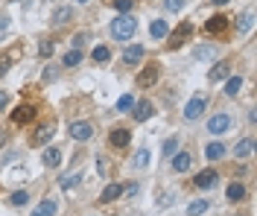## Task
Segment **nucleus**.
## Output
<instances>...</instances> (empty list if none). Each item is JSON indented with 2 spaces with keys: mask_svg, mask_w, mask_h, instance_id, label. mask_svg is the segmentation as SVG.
Returning a JSON list of instances; mask_svg holds the SVG:
<instances>
[{
  "mask_svg": "<svg viewBox=\"0 0 257 216\" xmlns=\"http://www.w3.org/2000/svg\"><path fill=\"white\" fill-rule=\"evenodd\" d=\"M225 26H228V18L225 15H217V18H211L208 23H205V29L214 35V32H225Z\"/></svg>",
  "mask_w": 257,
  "mask_h": 216,
  "instance_id": "2eb2a0df",
  "label": "nucleus"
},
{
  "mask_svg": "<svg viewBox=\"0 0 257 216\" xmlns=\"http://www.w3.org/2000/svg\"><path fill=\"white\" fill-rule=\"evenodd\" d=\"M149 32H152V38H164V35L170 32V29H167V20H152Z\"/></svg>",
  "mask_w": 257,
  "mask_h": 216,
  "instance_id": "a878e982",
  "label": "nucleus"
},
{
  "mask_svg": "<svg viewBox=\"0 0 257 216\" xmlns=\"http://www.w3.org/2000/svg\"><path fill=\"white\" fill-rule=\"evenodd\" d=\"M82 61V53L79 50H70L67 56H64V67H73V64H79Z\"/></svg>",
  "mask_w": 257,
  "mask_h": 216,
  "instance_id": "7c9ffc66",
  "label": "nucleus"
},
{
  "mask_svg": "<svg viewBox=\"0 0 257 216\" xmlns=\"http://www.w3.org/2000/svg\"><path fill=\"white\" fill-rule=\"evenodd\" d=\"M79 3H88V0H79Z\"/></svg>",
  "mask_w": 257,
  "mask_h": 216,
  "instance_id": "37998d69",
  "label": "nucleus"
},
{
  "mask_svg": "<svg viewBox=\"0 0 257 216\" xmlns=\"http://www.w3.org/2000/svg\"><path fill=\"white\" fill-rule=\"evenodd\" d=\"M29 202V193L26 190H15L12 196H9V205H15V208H20V205H26Z\"/></svg>",
  "mask_w": 257,
  "mask_h": 216,
  "instance_id": "c85d7f7f",
  "label": "nucleus"
},
{
  "mask_svg": "<svg viewBox=\"0 0 257 216\" xmlns=\"http://www.w3.org/2000/svg\"><path fill=\"white\" fill-rule=\"evenodd\" d=\"M111 6H114L117 12H129V9H132V0H111Z\"/></svg>",
  "mask_w": 257,
  "mask_h": 216,
  "instance_id": "c9c22d12",
  "label": "nucleus"
},
{
  "mask_svg": "<svg viewBox=\"0 0 257 216\" xmlns=\"http://www.w3.org/2000/svg\"><path fill=\"white\" fill-rule=\"evenodd\" d=\"M15 3H18V0H15Z\"/></svg>",
  "mask_w": 257,
  "mask_h": 216,
  "instance_id": "c03bdc74",
  "label": "nucleus"
},
{
  "mask_svg": "<svg viewBox=\"0 0 257 216\" xmlns=\"http://www.w3.org/2000/svg\"><path fill=\"white\" fill-rule=\"evenodd\" d=\"M252 23H255V15H252V12H246V15L240 18V29H243V32H249V29H252Z\"/></svg>",
  "mask_w": 257,
  "mask_h": 216,
  "instance_id": "473e14b6",
  "label": "nucleus"
},
{
  "mask_svg": "<svg viewBox=\"0 0 257 216\" xmlns=\"http://www.w3.org/2000/svg\"><path fill=\"white\" fill-rule=\"evenodd\" d=\"M91 59L102 64V61H108V59H111V53H108V47H102V44H97V47H94V53H91Z\"/></svg>",
  "mask_w": 257,
  "mask_h": 216,
  "instance_id": "bb28decb",
  "label": "nucleus"
},
{
  "mask_svg": "<svg viewBox=\"0 0 257 216\" xmlns=\"http://www.w3.org/2000/svg\"><path fill=\"white\" fill-rule=\"evenodd\" d=\"M228 199H231V202H240V199H246V187L234 181V184L228 187Z\"/></svg>",
  "mask_w": 257,
  "mask_h": 216,
  "instance_id": "cd10ccee",
  "label": "nucleus"
},
{
  "mask_svg": "<svg viewBox=\"0 0 257 216\" xmlns=\"http://www.w3.org/2000/svg\"><path fill=\"white\" fill-rule=\"evenodd\" d=\"M91 135H94L91 123H70V137L73 140H88Z\"/></svg>",
  "mask_w": 257,
  "mask_h": 216,
  "instance_id": "9d476101",
  "label": "nucleus"
},
{
  "mask_svg": "<svg viewBox=\"0 0 257 216\" xmlns=\"http://www.w3.org/2000/svg\"><path fill=\"white\" fill-rule=\"evenodd\" d=\"M20 56H23V50H20V44H15V47H9V53L0 59V61H6V67L9 64H15V61H20Z\"/></svg>",
  "mask_w": 257,
  "mask_h": 216,
  "instance_id": "4be33fe9",
  "label": "nucleus"
},
{
  "mask_svg": "<svg viewBox=\"0 0 257 216\" xmlns=\"http://www.w3.org/2000/svg\"><path fill=\"white\" fill-rule=\"evenodd\" d=\"M132 111H135V120H138V123H146V120L152 117V111H155V108H152V102H149V99H143V102L132 105Z\"/></svg>",
  "mask_w": 257,
  "mask_h": 216,
  "instance_id": "1a4fd4ad",
  "label": "nucleus"
},
{
  "mask_svg": "<svg viewBox=\"0 0 257 216\" xmlns=\"http://www.w3.org/2000/svg\"><path fill=\"white\" fill-rule=\"evenodd\" d=\"M79 181H82V176H79V173H67V176H61V178H59V184H61L64 190H70V187H76Z\"/></svg>",
  "mask_w": 257,
  "mask_h": 216,
  "instance_id": "393cba45",
  "label": "nucleus"
},
{
  "mask_svg": "<svg viewBox=\"0 0 257 216\" xmlns=\"http://www.w3.org/2000/svg\"><path fill=\"white\" fill-rule=\"evenodd\" d=\"M53 53V44H41V56H50Z\"/></svg>",
  "mask_w": 257,
  "mask_h": 216,
  "instance_id": "ea45409f",
  "label": "nucleus"
},
{
  "mask_svg": "<svg viewBox=\"0 0 257 216\" xmlns=\"http://www.w3.org/2000/svg\"><path fill=\"white\" fill-rule=\"evenodd\" d=\"M132 167H135V170H146V167H149V152H146V149H138L135 158H132Z\"/></svg>",
  "mask_w": 257,
  "mask_h": 216,
  "instance_id": "aec40b11",
  "label": "nucleus"
},
{
  "mask_svg": "<svg viewBox=\"0 0 257 216\" xmlns=\"http://www.w3.org/2000/svg\"><path fill=\"white\" fill-rule=\"evenodd\" d=\"M123 193H126V196H135V193H138V181H129V184H123Z\"/></svg>",
  "mask_w": 257,
  "mask_h": 216,
  "instance_id": "4c0bfd02",
  "label": "nucleus"
},
{
  "mask_svg": "<svg viewBox=\"0 0 257 216\" xmlns=\"http://www.w3.org/2000/svg\"><path fill=\"white\" fill-rule=\"evenodd\" d=\"M190 35H193V23L184 20V23H178L173 32H167L164 38H167V47H170V50H178V47H184V41H187Z\"/></svg>",
  "mask_w": 257,
  "mask_h": 216,
  "instance_id": "f03ea898",
  "label": "nucleus"
},
{
  "mask_svg": "<svg viewBox=\"0 0 257 216\" xmlns=\"http://www.w3.org/2000/svg\"><path fill=\"white\" fill-rule=\"evenodd\" d=\"M132 105H135V99H132V97H129V94H123V97H120V99H117V111H129V108H132Z\"/></svg>",
  "mask_w": 257,
  "mask_h": 216,
  "instance_id": "2f4dec72",
  "label": "nucleus"
},
{
  "mask_svg": "<svg viewBox=\"0 0 257 216\" xmlns=\"http://www.w3.org/2000/svg\"><path fill=\"white\" fill-rule=\"evenodd\" d=\"M6 102H9V94H3V91H0V111L6 108Z\"/></svg>",
  "mask_w": 257,
  "mask_h": 216,
  "instance_id": "a19ab883",
  "label": "nucleus"
},
{
  "mask_svg": "<svg viewBox=\"0 0 257 216\" xmlns=\"http://www.w3.org/2000/svg\"><path fill=\"white\" fill-rule=\"evenodd\" d=\"M205 211H208V202H202V199H199V202H190V208H187V216H202Z\"/></svg>",
  "mask_w": 257,
  "mask_h": 216,
  "instance_id": "c756f323",
  "label": "nucleus"
},
{
  "mask_svg": "<svg viewBox=\"0 0 257 216\" xmlns=\"http://www.w3.org/2000/svg\"><path fill=\"white\" fill-rule=\"evenodd\" d=\"M240 216H243V214H240Z\"/></svg>",
  "mask_w": 257,
  "mask_h": 216,
  "instance_id": "a18cd8bd",
  "label": "nucleus"
},
{
  "mask_svg": "<svg viewBox=\"0 0 257 216\" xmlns=\"http://www.w3.org/2000/svg\"><path fill=\"white\" fill-rule=\"evenodd\" d=\"M217 181H219V176H217L214 170H202V173L193 178V187H199V190H211Z\"/></svg>",
  "mask_w": 257,
  "mask_h": 216,
  "instance_id": "0eeeda50",
  "label": "nucleus"
},
{
  "mask_svg": "<svg viewBox=\"0 0 257 216\" xmlns=\"http://www.w3.org/2000/svg\"><path fill=\"white\" fill-rule=\"evenodd\" d=\"M120 193H123V187H120V184H108V187L102 190V196H99V202H105V205H108V202H114V199H117Z\"/></svg>",
  "mask_w": 257,
  "mask_h": 216,
  "instance_id": "412c9836",
  "label": "nucleus"
},
{
  "mask_svg": "<svg viewBox=\"0 0 257 216\" xmlns=\"http://www.w3.org/2000/svg\"><path fill=\"white\" fill-rule=\"evenodd\" d=\"M214 3H219V6H222V3H228V0H214Z\"/></svg>",
  "mask_w": 257,
  "mask_h": 216,
  "instance_id": "79ce46f5",
  "label": "nucleus"
},
{
  "mask_svg": "<svg viewBox=\"0 0 257 216\" xmlns=\"http://www.w3.org/2000/svg\"><path fill=\"white\" fill-rule=\"evenodd\" d=\"M44 164H47V167H59V164H61V152H59L56 146L44 149Z\"/></svg>",
  "mask_w": 257,
  "mask_h": 216,
  "instance_id": "6ab92c4d",
  "label": "nucleus"
},
{
  "mask_svg": "<svg viewBox=\"0 0 257 216\" xmlns=\"http://www.w3.org/2000/svg\"><path fill=\"white\" fill-rule=\"evenodd\" d=\"M190 164H193L190 152H178V155H173V170H176V173H187Z\"/></svg>",
  "mask_w": 257,
  "mask_h": 216,
  "instance_id": "4468645a",
  "label": "nucleus"
},
{
  "mask_svg": "<svg viewBox=\"0 0 257 216\" xmlns=\"http://www.w3.org/2000/svg\"><path fill=\"white\" fill-rule=\"evenodd\" d=\"M205 155H208V161H219L225 155V146L222 143H208L205 146Z\"/></svg>",
  "mask_w": 257,
  "mask_h": 216,
  "instance_id": "a211bd4d",
  "label": "nucleus"
},
{
  "mask_svg": "<svg viewBox=\"0 0 257 216\" xmlns=\"http://www.w3.org/2000/svg\"><path fill=\"white\" fill-rule=\"evenodd\" d=\"M252 152H255V140H252V137H246V140H240V143L234 146V155H237V158H249Z\"/></svg>",
  "mask_w": 257,
  "mask_h": 216,
  "instance_id": "dca6fc26",
  "label": "nucleus"
},
{
  "mask_svg": "<svg viewBox=\"0 0 257 216\" xmlns=\"http://www.w3.org/2000/svg\"><path fill=\"white\" fill-rule=\"evenodd\" d=\"M193 56H196V59H202V61H205V59H214V47H196V53H193Z\"/></svg>",
  "mask_w": 257,
  "mask_h": 216,
  "instance_id": "72a5a7b5",
  "label": "nucleus"
},
{
  "mask_svg": "<svg viewBox=\"0 0 257 216\" xmlns=\"http://www.w3.org/2000/svg\"><path fill=\"white\" fill-rule=\"evenodd\" d=\"M167 9L170 12H181L184 9V0H167Z\"/></svg>",
  "mask_w": 257,
  "mask_h": 216,
  "instance_id": "e433bc0d",
  "label": "nucleus"
},
{
  "mask_svg": "<svg viewBox=\"0 0 257 216\" xmlns=\"http://www.w3.org/2000/svg\"><path fill=\"white\" fill-rule=\"evenodd\" d=\"M108 140H111V146H114V149H126V146H129V140H132V135H129V129H114Z\"/></svg>",
  "mask_w": 257,
  "mask_h": 216,
  "instance_id": "9b49d317",
  "label": "nucleus"
},
{
  "mask_svg": "<svg viewBox=\"0 0 257 216\" xmlns=\"http://www.w3.org/2000/svg\"><path fill=\"white\" fill-rule=\"evenodd\" d=\"M123 61H126V64H140V61H143V47H140V44H135V47H126V53H123Z\"/></svg>",
  "mask_w": 257,
  "mask_h": 216,
  "instance_id": "ddd939ff",
  "label": "nucleus"
},
{
  "mask_svg": "<svg viewBox=\"0 0 257 216\" xmlns=\"http://www.w3.org/2000/svg\"><path fill=\"white\" fill-rule=\"evenodd\" d=\"M158 79H161V67H158V64H146V67L138 73V85H140V88H152Z\"/></svg>",
  "mask_w": 257,
  "mask_h": 216,
  "instance_id": "7ed1b4c3",
  "label": "nucleus"
},
{
  "mask_svg": "<svg viewBox=\"0 0 257 216\" xmlns=\"http://www.w3.org/2000/svg\"><path fill=\"white\" fill-rule=\"evenodd\" d=\"M228 129H231V117H228V114H217V117L208 120V132H211V135H222V132H228Z\"/></svg>",
  "mask_w": 257,
  "mask_h": 216,
  "instance_id": "423d86ee",
  "label": "nucleus"
},
{
  "mask_svg": "<svg viewBox=\"0 0 257 216\" xmlns=\"http://www.w3.org/2000/svg\"><path fill=\"white\" fill-rule=\"evenodd\" d=\"M32 117H35V108H32V105H18V108L12 111V120H15L18 126H23V123H32Z\"/></svg>",
  "mask_w": 257,
  "mask_h": 216,
  "instance_id": "6e6552de",
  "label": "nucleus"
},
{
  "mask_svg": "<svg viewBox=\"0 0 257 216\" xmlns=\"http://www.w3.org/2000/svg\"><path fill=\"white\" fill-rule=\"evenodd\" d=\"M176 146H178V140H176V137H170V140H164V158H170V155H176Z\"/></svg>",
  "mask_w": 257,
  "mask_h": 216,
  "instance_id": "f704fd0d",
  "label": "nucleus"
},
{
  "mask_svg": "<svg viewBox=\"0 0 257 216\" xmlns=\"http://www.w3.org/2000/svg\"><path fill=\"white\" fill-rule=\"evenodd\" d=\"M205 105H208V102H205V97H193V99L184 105V117H187V120L202 117V114H205Z\"/></svg>",
  "mask_w": 257,
  "mask_h": 216,
  "instance_id": "39448f33",
  "label": "nucleus"
},
{
  "mask_svg": "<svg viewBox=\"0 0 257 216\" xmlns=\"http://www.w3.org/2000/svg\"><path fill=\"white\" fill-rule=\"evenodd\" d=\"M135 29H138V23H135L132 15H120V18L111 20V35H114L117 41H129V38L135 35Z\"/></svg>",
  "mask_w": 257,
  "mask_h": 216,
  "instance_id": "f257e3e1",
  "label": "nucleus"
},
{
  "mask_svg": "<svg viewBox=\"0 0 257 216\" xmlns=\"http://www.w3.org/2000/svg\"><path fill=\"white\" fill-rule=\"evenodd\" d=\"M6 29H9V18H3V15H0V38L6 35Z\"/></svg>",
  "mask_w": 257,
  "mask_h": 216,
  "instance_id": "58836bf2",
  "label": "nucleus"
},
{
  "mask_svg": "<svg viewBox=\"0 0 257 216\" xmlns=\"http://www.w3.org/2000/svg\"><path fill=\"white\" fill-rule=\"evenodd\" d=\"M240 88H243V79H240V76H231V79L225 82V94H228V97H237Z\"/></svg>",
  "mask_w": 257,
  "mask_h": 216,
  "instance_id": "b1692460",
  "label": "nucleus"
},
{
  "mask_svg": "<svg viewBox=\"0 0 257 216\" xmlns=\"http://www.w3.org/2000/svg\"><path fill=\"white\" fill-rule=\"evenodd\" d=\"M53 214H56V202H53V199H44L29 216H53Z\"/></svg>",
  "mask_w": 257,
  "mask_h": 216,
  "instance_id": "f3484780",
  "label": "nucleus"
},
{
  "mask_svg": "<svg viewBox=\"0 0 257 216\" xmlns=\"http://www.w3.org/2000/svg\"><path fill=\"white\" fill-rule=\"evenodd\" d=\"M228 73H231V64L228 61H217L208 76H211V82H222V79H228Z\"/></svg>",
  "mask_w": 257,
  "mask_h": 216,
  "instance_id": "f8f14e48",
  "label": "nucleus"
},
{
  "mask_svg": "<svg viewBox=\"0 0 257 216\" xmlns=\"http://www.w3.org/2000/svg\"><path fill=\"white\" fill-rule=\"evenodd\" d=\"M53 132H56V126L53 123H44V126H38L35 132H32V146H44V143H50V137H53Z\"/></svg>",
  "mask_w": 257,
  "mask_h": 216,
  "instance_id": "20e7f679",
  "label": "nucleus"
},
{
  "mask_svg": "<svg viewBox=\"0 0 257 216\" xmlns=\"http://www.w3.org/2000/svg\"><path fill=\"white\" fill-rule=\"evenodd\" d=\"M70 18H73V12H70V9H56V12H53V23H56V26H64Z\"/></svg>",
  "mask_w": 257,
  "mask_h": 216,
  "instance_id": "5701e85b",
  "label": "nucleus"
}]
</instances>
